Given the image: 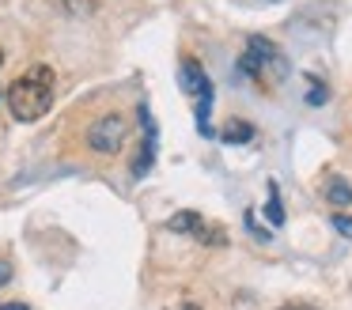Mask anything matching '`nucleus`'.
<instances>
[{"instance_id":"obj_2","label":"nucleus","mask_w":352,"mask_h":310,"mask_svg":"<svg viewBox=\"0 0 352 310\" xmlns=\"http://www.w3.org/2000/svg\"><path fill=\"white\" fill-rule=\"evenodd\" d=\"M269 68H273L276 76H288V60L280 57V49H276L269 38H250L246 42V53L239 57V68H235V76L239 80H250V76H265Z\"/></svg>"},{"instance_id":"obj_7","label":"nucleus","mask_w":352,"mask_h":310,"mask_svg":"<svg viewBox=\"0 0 352 310\" xmlns=\"http://www.w3.org/2000/svg\"><path fill=\"white\" fill-rule=\"evenodd\" d=\"M223 144H246L254 140V125H246V121H228V129H223Z\"/></svg>"},{"instance_id":"obj_1","label":"nucleus","mask_w":352,"mask_h":310,"mask_svg":"<svg viewBox=\"0 0 352 310\" xmlns=\"http://www.w3.org/2000/svg\"><path fill=\"white\" fill-rule=\"evenodd\" d=\"M54 106V68L34 65L8 87V110L16 121H38Z\"/></svg>"},{"instance_id":"obj_14","label":"nucleus","mask_w":352,"mask_h":310,"mask_svg":"<svg viewBox=\"0 0 352 310\" xmlns=\"http://www.w3.org/2000/svg\"><path fill=\"white\" fill-rule=\"evenodd\" d=\"M0 65H4V53H0Z\"/></svg>"},{"instance_id":"obj_3","label":"nucleus","mask_w":352,"mask_h":310,"mask_svg":"<svg viewBox=\"0 0 352 310\" xmlns=\"http://www.w3.org/2000/svg\"><path fill=\"white\" fill-rule=\"evenodd\" d=\"M129 136V125H125L122 113H102L91 129H87V148L99 151V155H118Z\"/></svg>"},{"instance_id":"obj_12","label":"nucleus","mask_w":352,"mask_h":310,"mask_svg":"<svg viewBox=\"0 0 352 310\" xmlns=\"http://www.w3.org/2000/svg\"><path fill=\"white\" fill-rule=\"evenodd\" d=\"M0 310H31L27 302H0Z\"/></svg>"},{"instance_id":"obj_9","label":"nucleus","mask_w":352,"mask_h":310,"mask_svg":"<svg viewBox=\"0 0 352 310\" xmlns=\"http://www.w3.org/2000/svg\"><path fill=\"white\" fill-rule=\"evenodd\" d=\"M326 197L333 204H341V208H349L352 204V186H344L341 178H329V186H326Z\"/></svg>"},{"instance_id":"obj_4","label":"nucleus","mask_w":352,"mask_h":310,"mask_svg":"<svg viewBox=\"0 0 352 310\" xmlns=\"http://www.w3.org/2000/svg\"><path fill=\"white\" fill-rule=\"evenodd\" d=\"M167 231L190 234V239H197V242H212V246H223V242H228L212 223H205V219H201L197 212H175V216L167 219Z\"/></svg>"},{"instance_id":"obj_6","label":"nucleus","mask_w":352,"mask_h":310,"mask_svg":"<svg viewBox=\"0 0 352 310\" xmlns=\"http://www.w3.org/2000/svg\"><path fill=\"white\" fill-rule=\"evenodd\" d=\"M178 76H182V91L193 98H201L205 91H212V80H208V72L201 68V60L193 57H182V65H178Z\"/></svg>"},{"instance_id":"obj_11","label":"nucleus","mask_w":352,"mask_h":310,"mask_svg":"<svg viewBox=\"0 0 352 310\" xmlns=\"http://www.w3.org/2000/svg\"><path fill=\"white\" fill-rule=\"evenodd\" d=\"M8 280H12V265H8V261H0V287L8 284Z\"/></svg>"},{"instance_id":"obj_10","label":"nucleus","mask_w":352,"mask_h":310,"mask_svg":"<svg viewBox=\"0 0 352 310\" xmlns=\"http://www.w3.org/2000/svg\"><path fill=\"white\" fill-rule=\"evenodd\" d=\"M333 227L344 234V239H352V216H341V212H333Z\"/></svg>"},{"instance_id":"obj_13","label":"nucleus","mask_w":352,"mask_h":310,"mask_svg":"<svg viewBox=\"0 0 352 310\" xmlns=\"http://www.w3.org/2000/svg\"><path fill=\"white\" fill-rule=\"evenodd\" d=\"M284 310H311V307H284Z\"/></svg>"},{"instance_id":"obj_8","label":"nucleus","mask_w":352,"mask_h":310,"mask_svg":"<svg viewBox=\"0 0 352 310\" xmlns=\"http://www.w3.org/2000/svg\"><path fill=\"white\" fill-rule=\"evenodd\" d=\"M265 216L273 227L284 223V204H280V189H276V181H269V204H265Z\"/></svg>"},{"instance_id":"obj_5","label":"nucleus","mask_w":352,"mask_h":310,"mask_svg":"<svg viewBox=\"0 0 352 310\" xmlns=\"http://www.w3.org/2000/svg\"><path fill=\"white\" fill-rule=\"evenodd\" d=\"M140 125H144V151H140L137 163H133V174L144 178V174L152 170V163H155V140H160V133H155V118H152L148 106H140Z\"/></svg>"}]
</instances>
